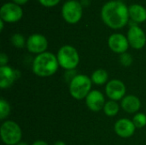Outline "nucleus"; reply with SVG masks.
Returning <instances> with one entry per match:
<instances>
[{"label":"nucleus","mask_w":146,"mask_h":145,"mask_svg":"<svg viewBox=\"0 0 146 145\" xmlns=\"http://www.w3.org/2000/svg\"><path fill=\"white\" fill-rule=\"evenodd\" d=\"M133 62V59L132 56L128 53H123L120 56V62L121 65H123L125 67H128V66L132 65Z\"/></svg>","instance_id":"4be33fe9"},{"label":"nucleus","mask_w":146,"mask_h":145,"mask_svg":"<svg viewBox=\"0 0 146 145\" xmlns=\"http://www.w3.org/2000/svg\"><path fill=\"white\" fill-rule=\"evenodd\" d=\"M62 14L67 22L77 23L82 16V5L76 0H70L63 4Z\"/></svg>","instance_id":"423d86ee"},{"label":"nucleus","mask_w":146,"mask_h":145,"mask_svg":"<svg viewBox=\"0 0 146 145\" xmlns=\"http://www.w3.org/2000/svg\"><path fill=\"white\" fill-rule=\"evenodd\" d=\"M32 145H48V144L42 140H37V141L33 142V144Z\"/></svg>","instance_id":"393cba45"},{"label":"nucleus","mask_w":146,"mask_h":145,"mask_svg":"<svg viewBox=\"0 0 146 145\" xmlns=\"http://www.w3.org/2000/svg\"><path fill=\"white\" fill-rule=\"evenodd\" d=\"M127 39L129 44L133 49L140 50L145 45V33L138 26H133L129 28L127 32Z\"/></svg>","instance_id":"9d476101"},{"label":"nucleus","mask_w":146,"mask_h":145,"mask_svg":"<svg viewBox=\"0 0 146 145\" xmlns=\"http://www.w3.org/2000/svg\"><path fill=\"white\" fill-rule=\"evenodd\" d=\"M0 16L3 21L15 22L22 17V9L20 5L14 3L3 4L0 9Z\"/></svg>","instance_id":"0eeeda50"},{"label":"nucleus","mask_w":146,"mask_h":145,"mask_svg":"<svg viewBox=\"0 0 146 145\" xmlns=\"http://www.w3.org/2000/svg\"><path fill=\"white\" fill-rule=\"evenodd\" d=\"M11 43L16 48H23L26 44L25 38L20 33L14 34L11 37Z\"/></svg>","instance_id":"412c9836"},{"label":"nucleus","mask_w":146,"mask_h":145,"mask_svg":"<svg viewBox=\"0 0 146 145\" xmlns=\"http://www.w3.org/2000/svg\"><path fill=\"white\" fill-rule=\"evenodd\" d=\"M48 47V41L46 38L41 34H33L27 41V50L33 54H41L45 52Z\"/></svg>","instance_id":"1a4fd4ad"},{"label":"nucleus","mask_w":146,"mask_h":145,"mask_svg":"<svg viewBox=\"0 0 146 145\" xmlns=\"http://www.w3.org/2000/svg\"><path fill=\"white\" fill-rule=\"evenodd\" d=\"M91 79L92 83L98 85H104L105 83H108L109 73L106 70L99 68L93 72V73L92 74Z\"/></svg>","instance_id":"f3484780"},{"label":"nucleus","mask_w":146,"mask_h":145,"mask_svg":"<svg viewBox=\"0 0 146 145\" xmlns=\"http://www.w3.org/2000/svg\"><path fill=\"white\" fill-rule=\"evenodd\" d=\"M121 108L123 109L124 111L129 114H133L138 112L141 107V102L134 95H128L123 97L121 100Z\"/></svg>","instance_id":"2eb2a0df"},{"label":"nucleus","mask_w":146,"mask_h":145,"mask_svg":"<svg viewBox=\"0 0 146 145\" xmlns=\"http://www.w3.org/2000/svg\"><path fill=\"white\" fill-rule=\"evenodd\" d=\"M133 122L136 128H143L146 126V115L143 113H137L133 119Z\"/></svg>","instance_id":"aec40b11"},{"label":"nucleus","mask_w":146,"mask_h":145,"mask_svg":"<svg viewBox=\"0 0 146 145\" xmlns=\"http://www.w3.org/2000/svg\"><path fill=\"white\" fill-rule=\"evenodd\" d=\"M108 44L112 51L121 55L126 53L129 47V42L127 38H126L123 34L121 33L112 34L109 38Z\"/></svg>","instance_id":"f8f14e48"},{"label":"nucleus","mask_w":146,"mask_h":145,"mask_svg":"<svg viewBox=\"0 0 146 145\" xmlns=\"http://www.w3.org/2000/svg\"><path fill=\"white\" fill-rule=\"evenodd\" d=\"M59 66L66 70H74L80 62V56L76 49L71 45H64L57 52Z\"/></svg>","instance_id":"39448f33"},{"label":"nucleus","mask_w":146,"mask_h":145,"mask_svg":"<svg viewBox=\"0 0 146 145\" xmlns=\"http://www.w3.org/2000/svg\"><path fill=\"white\" fill-rule=\"evenodd\" d=\"M10 113V106L9 103L3 98L0 99V120L6 119Z\"/></svg>","instance_id":"6ab92c4d"},{"label":"nucleus","mask_w":146,"mask_h":145,"mask_svg":"<svg viewBox=\"0 0 146 145\" xmlns=\"http://www.w3.org/2000/svg\"><path fill=\"white\" fill-rule=\"evenodd\" d=\"M0 135L2 141L6 145H16L21 142L22 132L16 122L6 121L1 125Z\"/></svg>","instance_id":"20e7f679"},{"label":"nucleus","mask_w":146,"mask_h":145,"mask_svg":"<svg viewBox=\"0 0 146 145\" xmlns=\"http://www.w3.org/2000/svg\"><path fill=\"white\" fill-rule=\"evenodd\" d=\"M92 81L86 74H77L69 83V91L71 96L77 99L82 100L86 98L91 92Z\"/></svg>","instance_id":"7ed1b4c3"},{"label":"nucleus","mask_w":146,"mask_h":145,"mask_svg":"<svg viewBox=\"0 0 146 145\" xmlns=\"http://www.w3.org/2000/svg\"><path fill=\"white\" fill-rule=\"evenodd\" d=\"M38 1H39V3L42 5H44L45 7L55 6V5H56L60 2V0H38Z\"/></svg>","instance_id":"5701e85b"},{"label":"nucleus","mask_w":146,"mask_h":145,"mask_svg":"<svg viewBox=\"0 0 146 145\" xmlns=\"http://www.w3.org/2000/svg\"><path fill=\"white\" fill-rule=\"evenodd\" d=\"M53 145H66V144L64 142H62V141H57Z\"/></svg>","instance_id":"bb28decb"},{"label":"nucleus","mask_w":146,"mask_h":145,"mask_svg":"<svg viewBox=\"0 0 146 145\" xmlns=\"http://www.w3.org/2000/svg\"><path fill=\"white\" fill-rule=\"evenodd\" d=\"M129 16L136 22H144L146 20V9L140 4H132L129 8Z\"/></svg>","instance_id":"dca6fc26"},{"label":"nucleus","mask_w":146,"mask_h":145,"mask_svg":"<svg viewBox=\"0 0 146 145\" xmlns=\"http://www.w3.org/2000/svg\"><path fill=\"white\" fill-rule=\"evenodd\" d=\"M105 92L107 97L112 101L122 100L126 94V86L121 80L112 79L106 84Z\"/></svg>","instance_id":"6e6552de"},{"label":"nucleus","mask_w":146,"mask_h":145,"mask_svg":"<svg viewBox=\"0 0 146 145\" xmlns=\"http://www.w3.org/2000/svg\"><path fill=\"white\" fill-rule=\"evenodd\" d=\"M16 145H28L27 143H25V142H20L18 144H16Z\"/></svg>","instance_id":"c85d7f7f"},{"label":"nucleus","mask_w":146,"mask_h":145,"mask_svg":"<svg viewBox=\"0 0 146 145\" xmlns=\"http://www.w3.org/2000/svg\"><path fill=\"white\" fill-rule=\"evenodd\" d=\"M114 129L119 137L127 138L134 134L136 126L133 121H130L129 119H120L115 122Z\"/></svg>","instance_id":"4468645a"},{"label":"nucleus","mask_w":146,"mask_h":145,"mask_svg":"<svg viewBox=\"0 0 146 145\" xmlns=\"http://www.w3.org/2000/svg\"><path fill=\"white\" fill-rule=\"evenodd\" d=\"M101 16L108 26L113 29H119L128 22L129 9L121 1H110L104 5Z\"/></svg>","instance_id":"f257e3e1"},{"label":"nucleus","mask_w":146,"mask_h":145,"mask_svg":"<svg viewBox=\"0 0 146 145\" xmlns=\"http://www.w3.org/2000/svg\"><path fill=\"white\" fill-rule=\"evenodd\" d=\"M86 103L88 109L93 112H99L104 109L105 105V99L104 94L97 90L91 91L86 98Z\"/></svg>","instance_id":"ddd939ff"},{"label":"nucleus","mask_w":146,"mask_h":145,"mask_svg":"<svg viewBox=\"0 0 146 145\" xmlns=\"http://www.w3.org/2000/svg\"><path fill=\"white\" fill-rule=\"evenodd\" d=\"M8 56L6 54L4 53H1L0 54V66L3 67V66H7V62H8Z\"/></svg>","instance_id":"b1692460"},{"label":"nucleus","mask_w":146,"mask_h":145,"mask_svg":"<svg viewBox=\"0 0 146 145\" xmlns=\"http://www.w3.org/2000/svg\"><path fill=\"white\" fill-rule=\"evenodd\" d=\"M103 110L106 115H108L110 117H113L118 114V112L120 110V107H119V104L115 101L111 100L105 103Z\"/></svg>","instance_id":"a211bd4d"},{"label":"nucleus","mask_w":146,"mask_h":145,"mask_svg":"<svg viewBox=\"0 0 146 145\" xmlns=\"http://www.w3.org/2000/svg\"><path fill=\"white\" fill-rule=\"evenodd\" d=\"M20 75L21 73L18 70H15L8 65L0 67V87L2 89L10 87Z\"/></svg>","instance_id":"9b49d317"},{"label":"nucleus","mask_w":146,"mask_h":145,"mask_svg":"<svg viewBox=\"0 0 146 145\" xmlns=\"http://www.w3.org/2000/svg\"><path fill=\"white\" fill-rule=\"evenodd\" d=\"M57 57L51 52H44L38 55L33 62V73L42 78L53 75L58 69Z\"/></svg>","instance_id":"f03ea898"},{"label":"nucleus","mask_w":146,"mask_h":145,"mask_svg":"<svg viewBox=\"0 0 146 145\" xmlns=\"http://www.w3.org/2000/svg\"><path fill=\"white\" fill-rule=\"evenodd\" d=\"M13 1H14L15 3H16V4H18V5H19V4L21 5V4H25L28 0H13Z\"/></svg>","instance_id":"a878e982"},{"label":"nucleus","mask_w":146,"mask_h":145,"mask_svg":"<svg viewBox=\"0 0 146 145\" xmlns=\"http://www.w3.org/2000/svg\"><path fill=\"white\" fill-rule=\"evenodd\" d=\"M3 21L2 19H0V30H1V32L3 31Z\"/></svg>","instance_id":"cd10ccee"}]
</instances>
